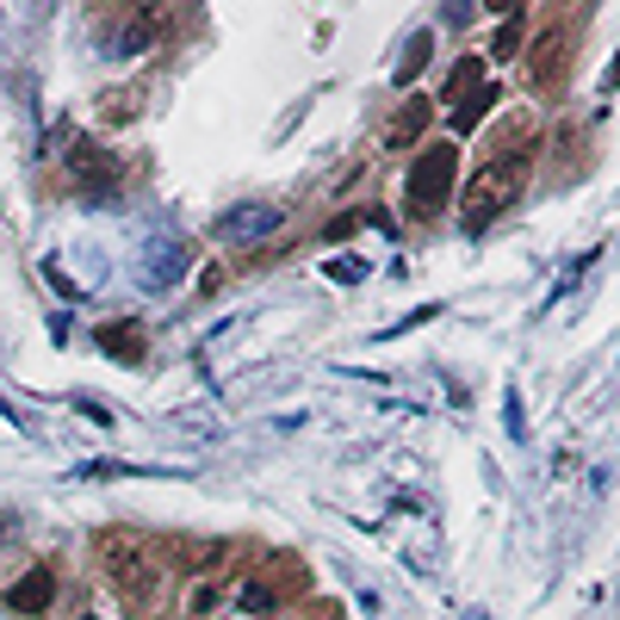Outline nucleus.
Wrapping results in <instances>:
<instances>
[{"instance_id":"nucleus-1","label":"nucleus","mask_w":620,"mask_h":620,"mask_svg":"<svg viewBox=\"0 0 620 620\" xmlns=\"http://www.w3.org/2000/svg\"><path fill=\"white\" fill-rule=\"evenodd\" d=\"M522 180H527V150L522 143H503V155H490L485 168H472V180H465V199H460V224L465 236L490 230L497 217L522 199Z\"/></svg>"},{"instance_id":"nucleus-2","label":"nucleus","mask_w":620,"mask_h":620,"mask_svg":"<svg viewBox=\"0 0 620 620\" xmlns=\"http://www.w3.org/2000/svg\"><path fill=\"white\" fill-rule=\"evenodd\" d=\"M453 180H460V143H428L422 155H416V168H409V187H404V205L409 217H441L446 199H453Z\"/></svg>"},{"instance_id":"nucleus-3","label":"nucleus","mask_w":620,"mask_h":620,"mask_svg":"<svg viewBox=\"0 0 620 620\" xmlns=\"http://www.w3.org/2000/svg\"><path fill=\"white\" fill-rule=\"evenodd\" d=\"M106 577H112V589L150 601L155 583H162V571H155L150 546L136 540V534H106Z\"/></svg>"},{"instance_id":"nucleus-4","label":"nucleus","mask_w":620,"mask_h":620,"mask_svg":"<svg viewBox=\"0 0 620 620\" xmlns=\"http://www.w3.org/2000/svg\"><path fill=\"white\" fill-rule=\"evenodd\" d=\"M162 32H168V13H162V7H131L124 20H112L106 32H99V57H112V62L143 57Z\"/></svg>"},{"instance_id":"nucleus-5","label":"nucleus","mask_w":620,"mask_h":620,"mask_svg":"<svg viewBox=\"0 0 620 620\" xmlns=\"http://www.w3.org/2000/svg\"><path fill=\"white\" fill-rule=\"evenodd\" d=\"M286 224V212L273 205V199H249V205H230V212L212 224L217 242H230V249H249V242H267L273 230Z\"/></svg>"},{"instance_id":"nucleus-6","label":"nucleus","mask_w":620,"mask_h":620,"mask_svg":"<svg viewBox=\"0 0 620 620\" xmlns=\"http://www.w3.org/2000/svg\"><path fill=\"white\" fill-rule=\"evenodd\" d=\"M69 175H75V187L81 193H94V199H106L118 187V155L112 150H99L94 136H75V143H69Z\"/></svg>"},{"instance_id":"nucleus-7","label":"nucleus","mask_w":620,"mask_h":620,"mask_svg":"<svg viewBox=\"0 0 620 620\" xmlns=\"http://www.w3.org/2000/svg\"><path fill=\"white\" fill-rule=\"evenodd\" d=\"M187 267H193V254H187V242H180V236H155L150 254H143V279H150L155 291H168Z\"/></svg>"},{"instance_id":"nucleus-8","label":"nucleus","mask_w":620,"mask_h":620,"mask_svg":"<svg viewBox=\"0 0 620 620\" xmlns=\"http://www.w3.org/2000/svg\"><path fill=\"white\" fill-rule=\"evenodd\" d=\"M50 601H57V577H50L44 564L7 583V608H13V615H25V620H38L44 608H50Z\"/></svg>"},{"instance_id":"nucleus-9","label":"nucleus","mask_w":620,"mask_h":620,"mask_svg":"<svg viewBox=\"0 0 620 620\" xmlns=\"http://www.w3.org/2000/svg\"><path fill=\"white\" fill-rule=\"evenodd\" d=\"M273 608H279V583L273 577H249L230 596V620H261V615H273Z\"/></svg>"},{"instance_id":"nucleus-10","label":"nucleus","mask_w":620,"mask_h":620,"mask_svg":"<svg viewBox=\"0 0 620 620\" xmlns=\"http://www.w3.org/2000/svg\"><path fill=\"white\" fill-rule=\"evenodd\" d=\"M428 118H434V106H428L422 94H416V99H404V112H397V118L385 124V143H391V150H404V143H416V136L428 131Z\"/></svg>"},{"instance_id":"nucleus-11","label":"nucleus","mask_w":620,"mask_h":620,"mask_svg":"<svg viewBox=\"0 0 620 620\" xmlns=\"http://www.w3.org/2000/svg\"><path fill=\"white\" fill-rule=\"evenodd\" d=\"M99 348L112 354L118 367H136V360H143V330H136V323H106V330L94 335Z\"/></svg>"},{"instance_id":"nucleus-12","label":"nucleus","mask_w":620,"mask_h":620,"mask_svg":"<svg viewBox=\"0 0 620 620\" xmlns=\"http://www.w3.org/2000/svg\"><path fill=\"white\" fill-rule=\"evenodd\" d=\"M559 62H564V32H546V38L534 44V57H527V75L540 81V87H552Z\"/></svg>"},{"instance_id":"nucleus-13","label":"nucleus","mask_w":620,"mask_h":620,"mask_svg":"<svg viewBox=\"0 0 620 620\" xmlns=\"http://www.w3.org/2000/svg\"><path fill=\"white\" fill-rule=\"evenodd\" d=\"M224 608H230V583L199 577L193 583V601H187V615H193V620H212V615H224Z\"/></svg>"},{"instance_id":"nucleus-14","label":"nucleus","mask_w":620,"mask_h":620,"mask_svg":"<svg viewBox=\"0 0 620 620\" xmlns=\"http://www.w3.org/2000/svg\"><path fill=\"white\" fill-rule=\"evenodd\" d=\"M428 57H434V38H428V32H416V38L404 44V62L391 69V81H397V87H409V81H416V75L428 69Z\"/></svg>"},{"instance_id":"nucleus-15","label":"nucleus","mask_w":620,"mask_h":620,"mask_svg":"<svg viewBox=\"0 0 620 620\" xmlns=\"http://www.w3.org/2000/svg\"><path fill=\"white\" fill-rule=\"evenodd\" d=\"M478 87H485V57L453 62V75H446V99H460V106H465V94H478Z\"/></svg>"},{"instance_id":"nucleus-16","label":"nucleus","mask_w":620,"mask_h":620,"mask_svg":"<svg viewBox=\"0 0 620 620\" xmlns=\"http://www.w3.org/2000/svg\"><path fill=\"white\" fill-rule=\"evenodd\" d=\"M490 99H497V87H478V94L465 99V106H453V131H472V124L490 112Z\"/></svg>"},{"instance_id":"nucleus-17","label":"nucleus","mask_w":620,"mask_h":620,"mask_svg":"<svg viewBox=\"0 0 620 620\" xmlns=\"http://www.w3.org/2000/svg\"><path fill=\"white\" fill-rule=\"evenodd\" d=\"M99 118H106V124H131V118H136V94H99Z\"/></svg>"},{"instance_id":"nucleus-18","label":"nucleus","mask_w":620,"mask_h":620,"mask_svg":"<svg viewBox=\"0 0 620 620\" xmlns=\"http://www.w3.org/2000/svg\"><path fill=\"white\" fill-rule=\"evenodd\" d=\"M330 279H342V286H354V279H367V261H360V254H342V261H330Z\"/></svg>"},{"instance_id":"nucleus-19","label":"nucleus","mask_w":620,"mask_h":620,"mask_svg":"<svg viewBox=\"0 0 620 620\" xmlns=\"http://www.w3.org/2000/svg\"><path fill=\"white\" fill-rule=\"evenodd\" d=\"M44 273H50V286H57V291H62V298H69V305H81V298H87V291H81V286H75V279H69V273H62V267H57V261H44Z\"/></svg>"},{"instance_id":"nucleus-20","label":"nucleus","mask_w":620,"mask_h":620,"mask_svg":"<svg viewBox=\"0 0 620 620\" xmlns=\"http://www.w3.org/2000/svg\"><path fill=\"white\" fill-rule=\"evenodd\" d=\"M490 57H522V25H515V20L497 32V50H490Z\"/></svg>"},{"instance_id":"nucleus-21","label":"nucleus","mask_w":620,"mask_h":620,"mask_svg":"<svg viewBox=\"0 0 620 620\" xmlns=\"http://www.w3.org/2000/svg\"><path fill=\"white\" fill-rule=\"evenodd\" d=\"M360 224H367V212H342V217H335V224H330L323 236H330V242H342V236H354Z\"/></svg>"},{"instance_id":"nucleus-22","label":"nucleus","mask_w":620,"mask_h":620,"mask_svg":"<svg viewBox=\"0 0 620 620\" xmlns=\"http://www.w3.org/2000/svg\"><path fill=\"white\" fill-rule=\"evenodd\" d=\"M608 87H620V62H615V69H608Z\"/></svg>"},{"instance_id":"nucleus-23","label":"nucleus","mask_w":620,"mask_h":620,"mask_svg":"<svg viewBox=\"0 0 620 620\" xmlns=\"http://www.w3.org/2000/svg\"><path fill=\"white\" fill-rule=\"evenodd\" d=\"M87 620H99V615H87Z\"/></svg>"}]
</instances>
